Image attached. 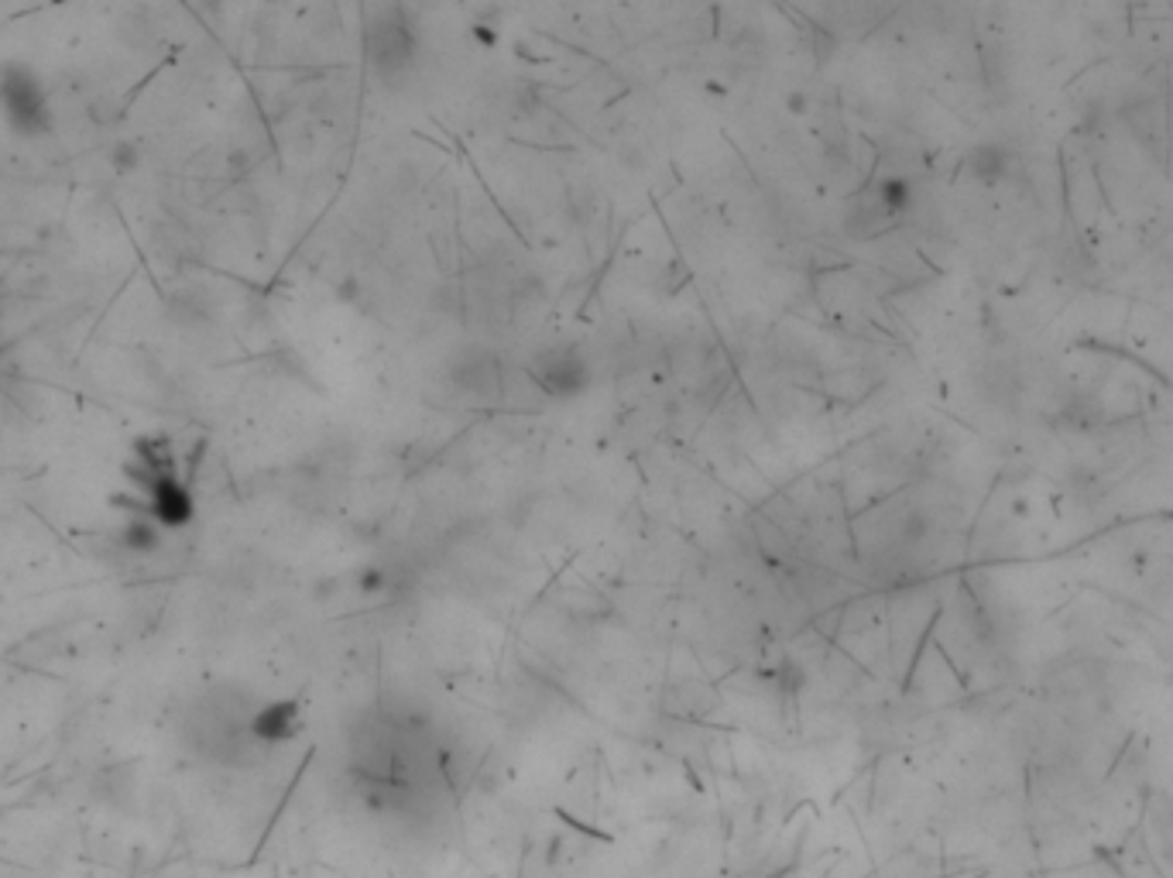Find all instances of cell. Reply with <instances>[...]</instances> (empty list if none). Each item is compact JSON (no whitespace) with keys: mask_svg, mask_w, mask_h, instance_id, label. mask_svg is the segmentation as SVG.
<instances>
[{"mask_svg":"<svg viewBox=\"0 0 1173 878\" xmlns=\"http://www.w3.org/2000/svg\"><path fill=\"white\" fill-rule=\"evenodd\" d=\"M111 165H114V172H121V175L134 172V168L141 165L137 145H134V142H114V145H111Z\"/></svg>","mask_w":1173,"mask_h":878,"instance_id":"obj_8","label":"cell"},{"mask_svg":"<svg viewBox=\"0 0 1173 878\" xmlns=\"http://www.w3.org/2000/svg\"><path fill=\"white\" fill-rule=\"evenodd\" d=\"M145 515L158 525L162 533H183L196 521V495L183 481V474H168L152 484L145 498Z\"/></svg>","mask_w":1173,"mask_h":878,"instance_id":"obj_5","label":"cell"},{"mask_svg":"<svg viewBox=\"0 0 1173 878\" xmlns=\"http://www.w3.org/2000/svg\"><path fill=\"white\" fill-rule=\"evenodd\" d=\"M419 52V34L402 11H381L364 28V59L378 76H399Z\"/></svg>","mask_w":1173,"mask_h":878,"instance_id":"obj_3","label":"cell"},{"mask_svg":"<svg viewBox=\"0 0 1173 878\" xmlns=\"http://www.w3.org/2000/svg\"><path fill=\"white\" fill-rule=\"evenodd\" d=\"M302 724V711L292 700H271V704H258L251 714V742L255 745H286L296 737Z\"/></svg>","mask_w":1173,"mask_h":878,"instance_id":"obj_6","label":"cell"},{"mask_svg":"<svg viewBox=\"0 0 1173 878\" xmlns=\"http://www.w3.org/2000/svg\"><path fill=\"white\" fill-rule=\"evenodd\" d=\"M0 117L24 142H42L52 134L55 117L49 86L28 62H0Z\"/></svg>","mask_w":1173,"mask_h":878,"instance_id":"obj_1","label":"cell"},{"mask_svg":"<svg viewBox=\"0 0 1173 878\" xmlns=\"http://www.w3.org/2000/svg\"><path fill=\"white\" fill-rule=\"evenodd\" d=\"M179 474V456H175V446L165 433H145L131 443L127 461L121 464V477L134 487L137 498H145L152 484Z\"/></svg>","mask_w":1173,"mask_h":878,"instance_id":"obj_4","label":"cell"},{"mask_svg":"<svg viewBox=\"0 0 1173 878\" xmlns=\"http://www.w3.org/2000/svg\"><path fill=\"white\" fill-rule=\"evenodd\" d=\"M525 371H528V381L553 402L580 399L590 389V364L584 358V350L574 343H553L536 350L528 358Z\"/></svg>","mask_w":1173,"mask_h":878,"instance_id":"obj_2","label":"cell"},{"mask_svg":"<svg viewBox=\"0 0 1173 878\" xmlns=\"http://www.w3.org/2000/svg\"><path fill=\"white\" fill-rule=\"evenodd\" d=\"M162 529L148 518V515H127L124 525H121V549H127L131 556H152L162 549Z\"/></svg>","mask_w":1173,"mask_h":878,"instance_id":"obj_7","label":"cell"}]
</instances>
